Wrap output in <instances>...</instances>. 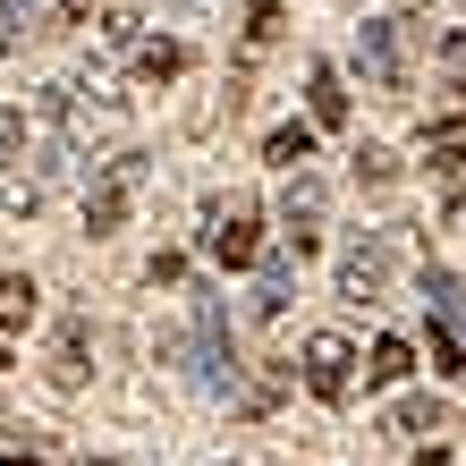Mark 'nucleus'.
Returning a JSON list of instances; mask_svg holds the SVG:
<instances>
[{
    "label": "nucleus",
    "mask_w": 466,
    "mask_h": 466,
    "mask_svg": "<svg viewBox=\"0 0 466 466\" xmlns=\"http://www.w3.org/2000/svg\"><path fill=\"white\" fill-rule=\"evenodd\" d=\"M136 196H145V153H111V161H94V178H86V229H94V238H119Z\"/></svg>",
    "instance_id": "nucleus-1"
},
{
    "label": "nucleus",
    "mask_w": 466,
    "mask_h": 466,
    "mask_svg": "<svg viewBox=\"0 0 466 466\" xmlns=\"http://www.w3.org/2000/svg\"><path fill=\"white\" fill-rule=\"evenodd\" d=\"M356 76L373 94H399L407 86V43H399V17H365L356 25Z\"/></svg>",
    "instance_id": "nucleus-2"
},
{
    "label": "nucleus",
    "mask_w": 466,
    "mask_h": 466,
    "mask_svg": "<svg viewBox=\"0 0 466 466\" xmlns=\"http://www.w3.org/2000/svg\"><path fill=\"white\" fill-rule=\"evenodd\" d=\"M390 271H399V255H390V238H381V229H356L339 246V297H356V306L390 289Z\"/></svg>",
    "instance_id": "nucleus-3"
},
{
    "label": "nucleus",
    "mask_w": 466,
    "mask_h": 466,
    "mask_svg": "<svg viewBox=\"0 0 466 466\" xmlns=\"http://www.w3.org/2000/svg\"><path fill=\"white\" fill-rule=\"evenodd\" d=\"M187 356H196L187 373H196V390H204V399H229V390H238V365H229V322H221V306H204V314H196V348H187Z\"/></svg>",
    "instance_id": "nucleus-4"
},
{
    "label": "nucleus",
    "mask_w": 466,
    "mask_h": 466,
    "mask_svg": "<svg viewBox=\"0 0 466 466\" xmlns=\"http://www.w3.org/2000/svg\"><path fill=\"white\" fill-rule=\"evenodd\" d=\"M204 255H212V263H229V271L263 263V212H255V204H229V212H212V229H204Z\"/></svg>",
    "instance_id": "nucleus-5"
},
{
    "label": "nucleus",
    "mask_w": 466,
    "mask_h": 466,
    "mask_svg": "<svg viewBox=\"0 0 466 466\" xmlns=\"http://www.w3.org/2000/svg\"><path fill=\"white\" fill-rule=\"evenodd\" d=\"M322 212H331L322 178L314 170H289V187H280V229H289L297 255H314V246H322Z\"/></svg>",
    "instance_id": "nucleus-6"
},
{
    "label": "nucleus",
    "mask_w": 466,
    "mask_h": 466,
    "mask_svg": "<svg viewBox=\"0 0 466 466\" xmlns=\"http://www.w3.org/2000/svg\"><path fill=\"white\" fill-rule=\"evenodd\" d=\"M356 365H365V356H356L339 331H314V339H306V390H314V399H331V407H339V399H348V381H356Z\"/></svg>",
    "instance_id": "nucleus-7"
},
{
    "label": "nucleus",
    "mask_w": 466,
    "mask_h": 466,
    "mask_svg": "<svg viewBox=\"0 0 466 466\" xmlns=\"http://www.w3.org/2000/svg\"><path fill=\"white\" fill-rule=\"evenodd\" d=\"M43 373H51V390H86V373H94V322L86 314H68L60 331H51Z\"/></svg>",
    "instance_id": "nucleus-8"
},
{
    "label": "nucleus",
    "mask_w": 466,
    "mask_h": 466,
    "mask_svg": "<svg viewBox=\"0 0 466 466\" xmlns=\"http://www.w3.org/2000/svg\"><path fill=\"white\" fill-rule=\"evenodd\" d=\"M289 297H297V246H271L255 263V322H280Z\"/></svg>",
    "instance_id": "nucleus-9"
},
{
    "label": "nucleus",
    "mask_w": 466,
    "mask_h": 466,
    "mask_svg": "<svg viewBox=\"0 0 466 466\" xmlns=\"http://www.w3.org/2000/svg\"><path fill=\"white\" fill-rule=\"evenodd\" d=\"M424 153H432V170H441L450 187H466V119H458V111L424 127Z\"/></svg>",
    "instance_id": "nucleus-10"
},
{
    "label": "nucleus",
    "mask_w": 466,
    "mask_h": 466,
    "mask_svg": "<svg viewBox=\"0 0 466 466\" xmlns=\"http://www.w3.org/2000/svg\"><path fill=\"white\" fill-rule=\"evenodd\" d=\"M306 102H314V127H348V86H339L331 60L306 68Z\"/></svg>",
    "instance_id": "nucleus-11"
},
{
    "label": "nucleus",
    "mask_w": 466,
    "mask_h": 466,
    "mask_svg": "<svg viewBox=\"0 0 466 466\" xmlns=\"http://www.w3.org/2000/svg\"><path fill=\"white\" fill-rule=\"evenodd\" d=\"M263 161H280V170H306V161H314V119L271 127V136H263Z\"/></svg>",
    "instance_id": "nucleus-12"
},
{
    "label": "nucleus",
    "mask_w": 466,
    "mask_h": 466,
    "mask_svg": "<svg viewBox=\"0 0 466 466\" xmlns=\"http://www.w3.org/2000/svg\"><path fill=\"white\" fill-rule=\"evenodd\" d=\"M407 373H416V348H407V339H373V356H365L373 390H390V381H407Z\"/></svg>",
    "instance_id": "nucleus-13"
},
{
    "label": "nucleus",
    "mask_w": 466,
    "mask_h": 466,
    "mask_svg": "<svg viewBox=\"0 0 466 466\" xmlns=\"http://www.w3.org/2000/svg\"><path fill=\"white\" fill-rule=\"evenodd\" d=\"M35 280H25V271H0V331H25V322H35Z\"/></svg>",
    "instance_id": "nucleus-14"
},
{
    "label": "nucleus",
    "mask_w": 466,
    "mask_h": 466,
    "mask_svg": "<svg viewBox=\"0 0 466 466\" xmlns=\"http://www.w3.org/2000/svg\"><path fill=\"white\" fill-rule=\"evenodd\" d=\"M25 35H43V0H0V51H25Z\"/></svg>",
    "instance_id": "nucleus-15"
},
{
    "label": "nucleus",
    "mask_w": 466,
    "mask_h": 466,
    "mask_svg": "<svg viewBox=\"0 0 466 466\" xmlns=\"http://www.w3.org/2000/svg\"><path fill=\"white\" fill-rule=\"evenodd\" d=\"M424 297H432V314H441L450 331H466V280H450V271H424Z\"/></svg>",
    "instance_id": "nucleus-16"
},
{
    "label": "nucleus",
    "mask_w": 466,
    "mask_h": 466,
    "mask_svg": "<svg viewBox=\"0 0 466 466\" xmlns=\"http://www.w3.org/2000/svg\"><path fill=\"white\" fill-rule=\"evenodd\" d=\"M390 432H441V399H432V390L399 399V407H390Z\"/></svg>",
    "instance_id": "nucleus-17"
},
{
    "label": "nucleus",
    "mask_w": 466,
    "mask_h": 466,
    "mask_svg": "<svg viewBox=\"0 0 466 466\" xmlns=\"http://www.w3.org/2000/svg\"><path fill=\"white\" fill-rule=\"evenodd\" d=\"M102 43L111 51H145V17L136 9H102Z\"/></svg>",
    "instance_id": "nucleus-18"
},
{
    "label": "nucleus",
    "mask_w": 466,
    "mask_h": 466,
    "mask_svg": "<svg viewBox=\"0 0 466 466\" xmlns=\"http://www.w3.org/2000/svg\"><path fill=\"white\" fill-rule=\"evenodd\" d=\"M178 68H187L178 43H145V51H136V76H153V86H161V76H178Z\"/></svg>",
    "instance_id": "nucleus-19"
},
{
    "label": "nucleus",
    "mask_w": 466,
    "mask_h": 466,
    "mask_svg": "<svg viewBox=\"0 0 466 466\" xmlns=\"http://www.w3.org/2000/svg\"><path fill=\"white\" fill-rule=\"evenodd\" d=\"M432 373H466V339L450 322H432Z\"/></svg>",
    "instance_id": "nucleus-20"
},
{
    "label": "nucleus",
    "mask_w": 466,
    "mask_h": 466,
    "mask_svg": "<svg viewBox=\"0 0 466 466\" xmlns=\"http://www.w3.org/2000/svg\"><path fill=\"white\" fill-rule=\"evenodd\" d=\"M25 145H35V119H25V111H0V161H17Z\"/></svg>",
    "instance_id": "nucleus-21"
},
{
    "label": "nucleus",
    "mask_w": 466,
    "mask_h": 466,
    "mask_svg": "<svg viewBox=\"0 0 466 466\" xmlns=\"http://www.w3.org/2000/svg\"><path fill=\"white\" fill-rule=\"evenodd\" d=\"M390 170H399V161L381 153V145H365V153H356V178H365V187H390Z\"/></svg>",
    "instance_id": "nucleus-22"
},
{
    "label": "nucleus",
    "mask_w": 466,
    "mask_h": 466,
    "mask_svg": "<svg viewBox=\"0 0 466 466\" xmlns=\"http://www.w3.org/2000/svg\"><path fill=\"white\" fill-rule=\"evenodd\" d=\"M441 68L466 86V25H450V35H441Z\"/></svg>",
    "instance_id": "nucleus-23"
},
{
    "label": "nucleus",
    "mask_w": 466,
    "mask_h": 466,
    "mask_svg": "<svg viewBox=\"0 0 466 466\" xmlns=\"http://www.w3.org/2000/svg\"><path fill=\"white\" fill-rule=\"evenodd\" d=\"M450 229H466V187H450Z\"/></svg>",
    "instance_id": "nucleus-24"
},
{
    "label": "nucleus",
    "mask_w": 466,
    "mask_h": 466,
    "mask_svg": "<svg viewBox=\"0 0 466 466\" xmlns=\"http://www.w3.org/2000/svg\"><path fill=\"white\" fill-rule=\"evenodd\" d=\"M0 466H43V458L35 450H0Z\"/></svg>",
    "instance_id": "nucleus-25"
},
{
    "label": "nucleus",
    "mask_w": 466,
    "mask_h": 466,
    "mask_svg": "<svg viewBox=\"0 0 466 466\" xmlns=\"http://www.w3.org/2000/svg\"><path fill=\"white\" fill-rule=\"evenodd\" d=\"M86 9H94V0H60V17H86Z\"/></svg>",
    "instance_id": "nucleus-26"
},
{
    "label": "nucleus",
    "mask_w": 466,
    "mask_h": 466,
    "mask_svg": "<svg viewBox=\"0 0 466 466\" xmlns=\"http://www.w3.org/2000/svg\"><path fill=\"white\" fill-rule=\"evenodd\" d=\"M0 356H9V348H0Z\"/></svg>",
    "instance_id": "nucleus-27"
}]
</instances>
